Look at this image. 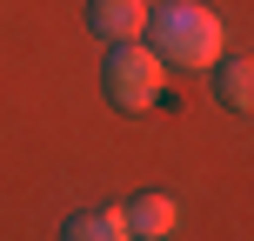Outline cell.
<instances>
[{"instance_id": "1", "label": "cell", "mask_w": 254, "mask_h": 241, "mask_svg": "<svg viewBox=\"0 0 254 241\" xmlns=\"http://www.w3.org/2000/svg\"><path fill=\"white\" fill-rule=\"evenodd\" d=\"M147 27L154 40H161V67H214L221 61V13L201 7V0H161V7H147Z\"/></svg>"}, {"instance_id": "2", "label": "cell", "mask_w": 254, "mask_h": 241, "mask_svg": "<svg viewBox=\"0 0 254 241\" xmlns=\"http://www.w3.org/2000/svg\"><path fill=\"white\" fill-rule=\"evenodd\" d=\"M161 54L147 47V40H114L107 47V61H101V87H107V101L121 107V114H147L154 101H161Z\"/></svg>"}, {"instance_id": "3", "label": "cell", "mask_w": 254, "mask_h": 241, "mask_svg": "<svg viewBox=\"0 0 254 241\" xmlns=\"http://www.w3.org/2000/svg\"><path fill=\"white\" fill-rule=\"evenodd\" d=\"M87 27L101 40H140L147 34V0H87Z\"/></svg>"}, {"instance_id": "4", "label": "cell", "mask_w": 254, "mask_h": 241, "mask_svg": "<svg viewBox=\"0 0 254 241\" xmlns=\"http://www.w3.org/2000/svg\"><path fill=\"white\" fill-rule=\"evenodd\" d=\"M121 221H127L134 241H167L174 221H181V208H174V194H140L134 208H121Z\"/></svg>"}, {"instance_id": "5", "label": "cell", "mask_w": 254, "mask_h": 241, "mask_svg": "<svg viewBox=\"0 0 254 241\" xmlns=\"http://www.w3.org/2000/svg\"><path fill=\"white\" fill-rule=\"evenodd\" d=\"M61 241H134L121 221V208H87V215H74L61 228Z\"/></svg>"}, {"instance_id": "6", "label": "cell", "mask_w": 254, "mask_h": 241, "mask_svg": "<svg viewBox=\"0 0 254 241\" xmlns=\"http://www.w3.org/2000/svg\"><path fill=\"white\" fill-rule=\"evenodd\" d=\"M221 101H228L234 114L254 107V61L248 54H228V61H221Z\"/></svg>"}]
</instances>
